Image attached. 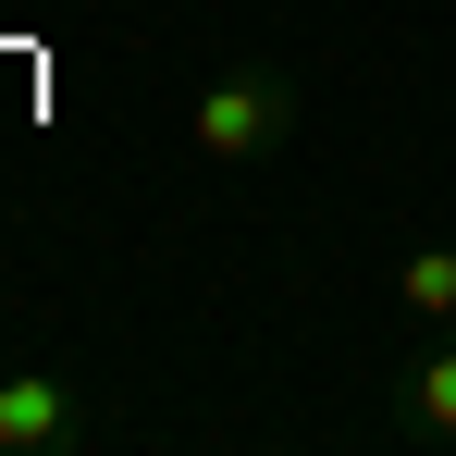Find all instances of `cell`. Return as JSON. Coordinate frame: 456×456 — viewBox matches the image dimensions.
Wrapping results in <instances>:
<instances>
[{"label": "cell", "instance_id": "2", "mask_svg": "<svg viewBox=\"0 0 456 456\" xmlns=\"http://www.w3.org/2000/svg\"><path fill=\"white\" fill-rule=\"evenodd\" d=\"M99 444V395L75 370H0V456H75Z\"/></svg>", "mask_w": 456, "mask_h": 456}, {"label": "cell", "instance_id": "4", "mask_svg": "<svg viewBox=\"0 0 456 456\" xmlns=\"http://www.w3.org/2000/svg\"><path fill=\"white\" fill-rule=\"evenodd\" d=\"M395 308L444 333V321H456V247H407V259H395Z\"/></svg>", "mask_w": 456, "mask_h": 456}, {"label": "cell", "instance_id": "1", "mask_svg": "<svg viewBox=\"0 0 456 456\" xmlns=\"http://www.w3.org/2000/svg\"><path fill=\"white\" fill-rule=\"evenodd\" d=\"M185 149L210 160V173L284 160V149H297V75H284V62H223V75H198V99H185Z\"/></svg>", "mask_w": 456, "mask_h": 456}, {"label": "cell", "instance_id": "3", "mask_svg": "<svg viewBox=\"0 0 456 456\" xmlns=\"http://www.w3.org/2000/svg\"><path fill=\"white\" fill-rule=\"evenodd\" d=\"M395 432H419V444H456V321L395 370Z\"/></svg>", "mask_w": 456, "mask_h": 456}]
</instances>
